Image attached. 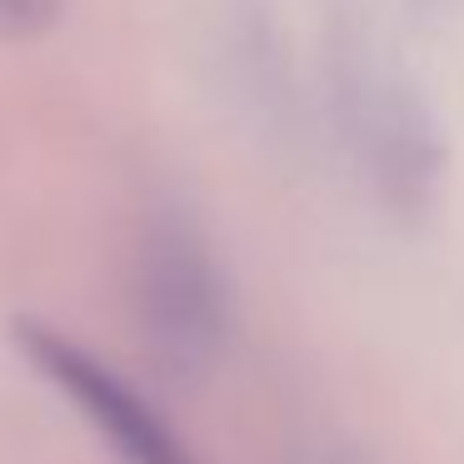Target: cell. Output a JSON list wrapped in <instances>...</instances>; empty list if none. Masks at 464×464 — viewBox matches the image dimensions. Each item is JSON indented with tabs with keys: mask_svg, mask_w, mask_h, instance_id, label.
<instances>
[{
	"mask_svg": "<svg viewBox=\"0 0 464 464\" xmlns=\"http://www.w3.org/2000/svg\"><path fill=\"white\" fill-rule=\"evenodd\" d=\"M21 344L35 360V370H41L45 380H55L75 404H81V414L111 440V450L121 454L125 464H195L190 454H185V444L155 420L150 404L135 390H125L101 360L75 350L65 334L45 330V324H21Z\"/></svg>",
	"mask_w": 464,
	"mask_h": 464,
	"instance_id": "6da1fadb",
	"label": "cell"
},
{
	"mask_svg": "<svg viewBox=\"0 0 464 464\" xmlns=\"http://www.w3.org/2000/svg\"><path fill=\"white\" fill-rule=\"evenodd\" d=\"M150 310L155 334L170 344V354H180V360L205 354L215 334V280L205 270L200 250L175 230L150 255Z\"/></svg>",
	"mask_w": 464,
	"mask_h": 464,
	"instance_id": "7a4b0ae2",
	"label": "cell"
},
{
	"mask_svg": "<svg viewBox=\"0 0 464 464\" xmlns=\"http://www.w3.org/2000/svg\"><path fill=\"white\" fill-rule=\"evenodd\" d=\"M65 0H0V35H41L45 25H55Z\"/></svg>",
	"mask_w": 464,
	"mask_h": 464,
	"instance_id": "3957f363",
	"label": "cell"
}]
</instances>
